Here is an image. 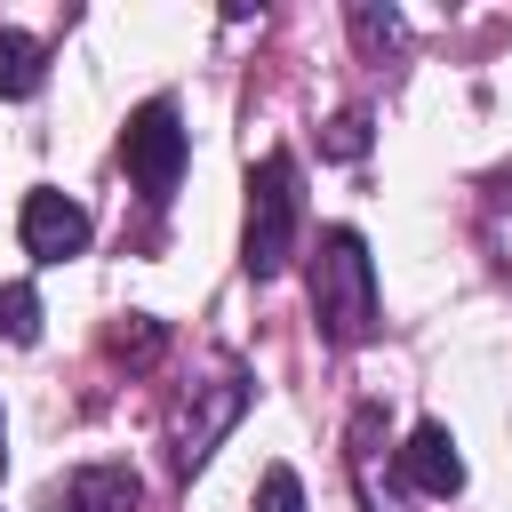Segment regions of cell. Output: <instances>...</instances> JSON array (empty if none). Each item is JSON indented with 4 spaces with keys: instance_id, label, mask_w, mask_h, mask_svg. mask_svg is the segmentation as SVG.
<instances>
[{
    "instance_id": "obj_13",
    "label": "cell",
    "mask_w": 512,
    "mask_h": 512,
    "mask_svg": "<svg viewBox=\"0 0 512 512\" xmlns=\"http://www.w3.org/2000/svg\"><path fill=\"white\" fill-rule=\"evenodd\" d=\"M352 32H360L368 48H376V40L392 48V40H400V16H392V8H384V16H376V8H352Z\"/></svg>"
},
{
    "instance_id": "obj_6",
    "label": "cell",
    "mask_w": 512,
    "mask_h": 512,
    "mask_svg": "<svg viewBox=\"0 0 512 512\" xmlns=\"http://www.w3.org/2000/svg\"><path fill=\"white\" fill-rule=\"evenodd\" d=\"M400 480H408L416 496H440V504L464 488V456H456L448 424H416V432H408V448H400Z\"/></svg>"
},
{
    "instance_id": "obj_8",
    "label": "cell",
    "mask_w": 512,
    "mask_h": 512,
    "mask_svg": "<svg viewBox=\"0 0 512 512\" xmlns=\"http://www.w3.org/2000/svg\"><path fill=\"white\" fill-rule=\"evenodd\" d=\"M40 80H48L40 40H24V32H8V24H0V96H8V104H24V96H40Z\"/></svg>"
},
{
    "instance_id": "obj_5",
    "label": "cell",
    "mask_w": 512,
    "mask_h": 512,
    "mask_svg": "<svg viewBox=\"0 0 512 512\" xmlns=\"http://www.w3.org/2000/svg\"><path fill=\"white\" fill-rule=\"evenodd\" d=\"M240 408H248V376H216L208 392H200V408L176 424V464L192 472V464H208L216 456V440L240 424Z\"/></svg>"
},
{
    "instance_id": "obj_10",
    "label": "cell",
    "mask_w": 512,
    "mask_h": 512,
    "mask_svg": "<svg viewBox=\"0 0 512 512\" xmlns=\"http://www.w3.org/2000/svg\"><path fill=\"white\" fill-rule=\"evenodd\" d=\"M256 512H304V480H296L288 464H272V472L256 480Z\"/></svg>"
},
{
    "instance_id": "obj_11",
    "label": "cell",
    "mask_w": 512,
    "mask_h": 512,
    "mask_svg": "<svg viewBox=\"0 0 512 512\" xmlns=\"http://www.w3.org/2000/svg\"><path fill=\"white\" fill-rule=\"evenodd\" d=\"M328 152H336V160H360V152H368V112H344V120L328 128Z\"/></svg>"
},
{
    "instance_id": "obj_9",
    "label": "cell",
    "mask_w": 512,
    "mask_h": 512,
    "mask_svg": "<svg viewBox=\"0 0 512 512\" xmlns=\"http://www.w3.org/2000/svg\"><path fill=\"white\" fill-rule=\"evenodd\" d=\"M0 336H8V344H32V336H40V288L0 280Z\"/></svg>"
},
{
    "instance_id": "obj_3",
    "label": "cell",
    "mask_w": 512,
    "mask_h": 512,
    "mask_svg": "<svg viewBox=\"0 0 512 512\" xmlns=\"http://www.w3.org/2000/svg\"><path fill=\"white\" fill-rule=\"evenodd\" d=\"M184 152H192V136H184V120H176L168 96H152V104L128 112V128H120V160H128V176H136L144 200H168V192H176Z\"/></svg>"
},
{
    "instance_id": "obj_7",
    "label": "cell",
    "mask_w": 512,
    "mask_h": 512,
    "mask_svg": "<svg viewBox=\"0 0 512 512\" xmlns=\"http://www.w3.org/2000/svg\"><path fill=\"white\" fill-rule=\"evenodd\" d=\"M144 504V480L128 464H80L56 496V512H136Z\"/></svg>"
},
{
    "instance_id": "obj_4",
    "label": "cell",
    "mask_w": 512,
    "mask_h": 512,
    "mask_svg": "<svg viewBox=\"0 0 512 512\" xmlns=\"http://www.w3.org/2000/svg\"><path fill=\"white\" fill-rule=\"evenodd\" d=\"M16 232H24V248H32L40 264H64V256H80V248H88V208L40 184V192H24V216H16Z\"/></svg>"
},
{
    "instance_id": "obj_1",
    "label": "cell",
    "mask_w": 512,
    "mask_h": 512,
    "mask_svg": "<svg viewBox=\"0 0 512 512\" xmlns=\"http://www.w3.org/2000/svg\"><path fill=\"white\" fill-rule=\"evenodd\" d=\"M312 320L328 344H368L376 336V264H368V240L360 232H320V256H312Z\"/></svg>"
},
{
    "instance_id": "obj_15",
    "label": "cell",
    "mask_w": 512,
    "mask_h": 512,
    "mask_svg": "<svg viewBox=\"0 0 512 512\" xmlns=\"http://www.w3.org/2000/svg\"><path fill=\"white\" fill-rule=\"evenodd\" d=\"M0 472H8V416H0Z\"/></svg>"
},
{
    "instance_id": "obj_12",
    "label": "cell",
    "mask_w": 512,
    "mask_h": 512,
    "mask_svg": "<svg viewBox=\"0 0 512 512\" xmlns=\"http://www.w3.org/2000/svg\"><path fill=\"white\" fill-rule=\"evenodd\" d=\"M488 240H496V256H504V272H512V184L488 200Z\"/></svg>"
},
{
    "instance_id": "obj_14",
    "label": "cell",
    "mask_w": 512,
    "mask_h": 512,
    "mask_svg": "<svg viewBox=\"0 0 512 512\" xmlns=\"http://www.w3.org/2000/svg\"><path fill=\"white\" fill-rule=\"evenodd\" d=\"M112 352H120V360H152V352H160V328H152V320H136V328H120V336H112Z\"/></svg>"
},
{
    "instance_id": "obj_2",
    "label": "cell",
    "mask_w": 512,
    "mask_h": 512,
    "mask_svg": "<svg viewBox=\"0 0 512 512\" xmlns=\"http://www.w3.org/2000/svg\"><path fill=\"white\" fill-rule=\"evenodd\" d=\"M296 160L288 152H264L248 168V232H240V264L248 280H280L288 256H296Z\"/></svg>"
}]
</instances>
